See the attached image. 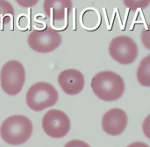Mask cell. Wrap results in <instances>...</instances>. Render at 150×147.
Returning a JSON list of instances; mask_svg holds the SVG:
<instances>
[{"label":"cell","mask_w":150,"mask_h":147,"mask_svg":"<svg viewBox=\"0 0 150 147\" xmlns=\"http://www.w3.org/2000/svg\"><path fill=\"white\" fill-rule=\"evenodd\" d=\"M91 89L99 99L105 102H112L123 96L125 82L118 74L112 71H102L92 78Z\"/></svg>","instance_id":"obj_1"},{"label":"cell","mask_w":150,"mask_h":147,"mask_svg":"<svg viewBox=\"0 0 150 147\" xmlns=\"http://www.w3.org/2000/svg\"><path fill=\"white\" fill-rule=\"evenodd\" d=\"M33 133L31 120L22 115H15L6 118L1 127L0 135L3 140L11 146L25 143Z\"/></svg>","instance_id":"obj_2"},{"label":"cell","mask_w":150,"mask_h":147,"mask_svg":"<svg viewBox=\"0 0 150 147\" xmlns=\"http://www.w3.org/2000/svg\"><path fill=\"white\" fill-rule=\"evenodd\" d=\"M27 106L34 111H41L54 106L58 100V92L48 82H40L32 85L25 96Z\"/></svg>","instance_id":"obj_3"},{"label":"cell","mask_w":150,"mask_h":147,"mask_svg":"<svg viewBox=\"0 0 150 147\" xmlns=\"http://www.w3.org/2000/svg\"><path fill=\"white\" fill-rule=\"evenodd\" d=\"M25 71L19 61L10 60L3 66L0 73V84L7 95H18L25 84Z\"/></svg>","instance_id":"obj_4"},{"label":"cell","mask_w":150,"mask_h":147,"mask_svg":"<svg viewBox=\"0 0 150 147\" xmlns=\"http://www.w3.org/2000/svg\"><path fill=\"white\" fill-rule=\"evenodd\" d=\"M27 43L33 51L47 53L53 52L61 45L62 36L51 27H47L44 30H33L28 35Z\"/></svg>","instance_id":"obj_5"},{"label":"cell","mask_w":150,"mask_h":147,"mask_svg":"<svg viewBox=\"0 0 150 147\" xmlns=\"http://www.w3.org/2000/svg\"><path fill=\"white\" fill-rule=\"evenodd\" d=\"M109 53L117 62L127 65L136 60L138 56V46L132 38L121 35L114 38L111 41Z\"/></svg>","instance_id":"obj_6"},{"label":"cell","mask_w":150,"mask_h":147,"mask_svg":"<svg viewBox=\"0 0 150 147\" xmlns=\"http://www.w3.org/2000/svg\"><path fill=\"white\" fill-rule=\"evenodd\" d=\"M42 128L47 135L54 139L65 137L70 129L69 117L62 110H50L42 118Z\"/></svg>","instance_id":"obj_7"},{"label":"cell","mask_w":150,"mask_h":147,"mask_svg":"<svg viewBox=\"0 0 150 147\" xmlns=\"http://www.w3.org/2000/svg\"><path fill=\"white\" fill-rule=\"evenodd\" d=\"M127 116L121 109H112L103 117L102 127L105 133L111 136L121 134L127 125Z\"/></svg>","instance_id":"obj_8"},{"label":"cell","mask_w":150,"mask_h":147,"mask_svg":"<svg viewBox=\"0 0 150 147\" xmlns=\"http://www.w3.org/2000/svg\"><path fill=\"white\" fill-rule=\"evenodd\" d=\"M58 83L64 93L74 96L83 90L84 77L83 75L76 69H66L59 75Z\"/></svg>","instance_id":"obj_9"},{"label":"cell","mask_w":150,"mask_h":147,"mask_svg":"<svg viewBox=\"0 0 150 147\" xmlns=\"http://www.w3.org/2000/svg\"><path fill=\"white\" fill-rule=\"evenodd\" d=\"M73 4L71 1H45L43 3V9L46 15L53 20L55 25L64 22L68 16L72 11Z\"/></svg>","instance_id":"obj_10"},{"label":"cell","mask_w":150,"mask_h":147,"mask_svg":"<svg viewBox=\"0 0 150 147\" xmlns=\"http://www.w3.org/2000/svg\"><path fill=\"white\" fill-rule=\"evenodd\" d=\"M14 9L7 1H0V30H4L6 25L12 22Z\"/></svg>","instance_id":"obj_11"},{"label":"cell","mask_w":150,"mask_h":147,"mask_svg":"<svg viewBox=\"0 0 150 147\" xmlns=\"http://www.w3.org/2000/svg\"><path fill=\"white\" fill-rule=\"evenodd\" d=\"M150 56L147 55L141 62L137 70V79L145 87L150 86Z\"/></svg>","instance_id":"obj_12"},{"label":"cell","mask_w":150,"mask_h":147,"mask_svg":"<svg viewBox=\"0 0 150 147\" xmlns=\"http://www.w3.org/2000/svg\"><path fill=\"white\" fill-rule=\"evenodd\" d=\"M64 147H91L88 144H86L83 141L78 140V139H75V140H71L69 142H68Z\"/></svg>","instance_id":"obj_13"},{"label":"cell","mask_w":150,"mask_h":147,"mask_svg":"<svg viewBox=\"0 0 150 147\" xmlns=\"http://www.w3.org/2000/svg\"><path fill=\"white\" fill-rule=\"evenodd\" d=\"M127 147H149L146 143L143 142H134L131 145H129Z\"/></svg>","instance_id":"obj_14"}]
</instances>
